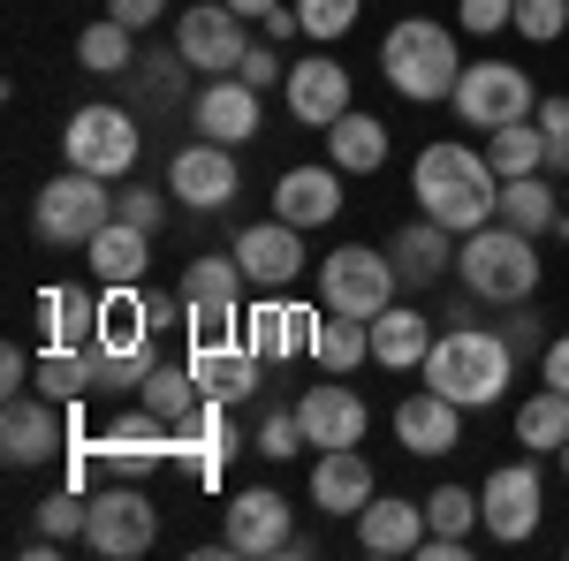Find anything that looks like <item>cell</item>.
Masks as SVG:
<instances>
[{
	"label": "cell",
	"mask_w": 569,
	"mask_h": 561,
	"mask_svg": "<svg viewBox=\"0 0 569 561\" xmlns=\"http://www.w3.org/2000/svg\"><path fill=\"white\" fill-rule=\"evenodd\" d=\"M410 198H418V213H433L440 228H456V236H471L486 220H501V174L486 160V144H426L418 152V168H410Z\"/></svg>",
	"instance_id": "6da1fadb"
},
{
	"label": "cell",
	"mask_w": 569,
	"mask_h": 561,
	"mask_svg": "<svg viewBox=\"0 0 569 561\" xmlns=\"http://www.w3.org/2000/svg\"><path fill=\"white\" fill-rule=\"evenodd\" d=\"M509 380H517V349L501 327H448L426 357V388H440L463 410H493L509 394Z\"/></svg>",
	"instance_id": "7a4b0ae2"
},
{
	"label": "cell",
	"mask_w": 569,
	"mask_h": 561,
	"mask_svg": "<svg viewBox=\"0 0 569 561\" xmlns=\"http://www.w3.org/2000/svg\"><path fill=\"white\" fill-rule=\"evenodd\" d=\"M380 77H388V91H402L410 107L456 99V84H463V46H456V31L433 23V16H402L388 39H380Z\"/></svg>",
	"instance_id": "3957f363"
},
{
	"label": "cell",
	"mask_w": 569,
	"mask_h": 561,
	"mask_svg": "<svg viewBox=\"0 0 569 561\" xmlns=\"http://www.w3.org/2000/svg\"><path fill=\"white\" fill-rule=\"evenodd\" d=\"M456 273L486 303H525L539 289V236L509 228V220H486V228H471L456 243Z\"/></svg>",
	"instance_id": "277c9868"
},
{
	"label": "cell",
	"mask_w": 569,
	"mask_h": 561,
	"mask_svg": "<svg viewBox=\"0 0 569 561\" xmlns=\"http://www.w3.org/2000/svg\"><path fill=\"white\" fill-rule=\"evenodd\" d=\"M114 220V198H107V174H84V168H69V174H53L39 190V206H31V228H39V243L46 251H84L91 236Z\"/></svg>",
	"instance_id": "5b68a950"
},
{
	"label": "cell",
	"mask_w": 569,
	"mask_h": 561,
	"mask_svg": "<svg viewBox=\"0 0 569 561\" xmlns=\"http://www.w3.org/2000/svg\"><path fill=\"white\" fill-rule=\"evenodd\" d=\"M176 297H182L190 342H236L243 334V266H236V251L228 259H190Z\"/></svg>",
	"instance_id": "8992f818"
},
{
	"label": "cell",
	"mask_w": 569,
	"mask_h": 561,
	"mask_svg": "<svg viewBox=\"0 0 569 561\" xmlns=\"http://www.w3.org/2000/svg\"><path fill=\"white\" fill-rule=\"evenodd\" d=\"M539 99H547V91L531 84L517 61H471L448 107H456L471 130H501V122H531V114H539Z\"/></svg>",
	"instance_id": "52a82bcc"
},
{
	"label": "cell",
	"mask_w": 569,
	"mask_h": 561,
	"mask_svg": "<svg viewBox=\"0 0 569 561\" xmlns=\"http://www.w3.org/2000/svg\"><path fill=\"white\" fill-rule=\"evenodd\" d=\"M152 539H160V509H152V493L137 478H114L107 493H91V531H84L91 554L137 561V554H152Z\"/></svg>",
	"instance_id": "ba28073f"
},
{
	"label": "cell",
	"mask_w": 569,
	"mask_h": 561,
	"mask_svg": "<svg viewBox=\"0 0 569 561\" xmlns=\"http://www.w3.org/2000/svg\"><path fill=\"white\" fill-rule=\"evenodd\" d=\"M395 259L388 251H372V243H342L335 259L319 266V303L327 311H350V319H380L395 303Z\"/></svg>",
	"instance_id": "9c48e42d"
},
{
	"label": "cell",
	"mask_w": 569,
	"mask_h": 561,
	"mask_svg": "<svg viewBox=\"0 0 569 561\" xmlns=\"http://www.w3.org/2000/svg\"><path fill=\"white\" fill-rule=\"evenodd\" d=\"M61 160L84 174H107V182H122V174L137 168V122L122 114V107H77L69 114V130H61Z\"/></svg>",
	"instance_id": "30bf717a"
},
{
	"label": "cell",
	"mask_w": 569,
	"mask_h": 561,
	"mask_svg": "<svg viewBox=\"0 0 569 561\" xmlns=\"http://www.w3.org/2000/svg\"><path fill=\"white\" fill-rule=\"evenodd\" d=\"M176 53L206 77H236L243 53H251V16H236L228 0H198L176 16Z\"/></svg>",
	"instance_id": "8fae6325"
},
{
	"label": "cell",
	"mask_w": 569,
	"mask_h": 561,
	"mask_svg": "<svg viewBox=\"0 0 569 561\" xmlns=\"http://www.w3.org/2000/svg\"><path fill=\"white\" fill-rule=\"evenodd\" d=\"M539 517H547L539 455H531V463H501V471H486V485H479V523H486V539L525 547L531 531H539Z\"/></svg>",
	"instance_id": "7c38bea8"
},
{
	"label": "cell",
	"mask_w": 569,
	"mask_h": 561,
	"mask_svg": "<svg viewBox=\"0 0 569 561\" xmlns=\"http://www.w3.org/2000/svg\"><path fill=\"white\" fill-rule=\"evenodd\" d=\"M220 547H228L236 561L305 554V539L289 531V501H281L273 485H243V493L228 501V531H220Z\"/></svg>",
	"instance_id": "4fadbf2b"
},
{
	"label": "cell",
	"mask_w": 569,
	"mask_h": 561,
	"mask_svg": "<svg viewBox=\"0 0 569 561\" xmlns=\"http://www.w3.org/2000/svg\"><path fill=\"white\" fill-rule=\"evenodd\" d=\"M61 448H69L61 402H53V394H8V410H0V463H8V471H39Z\"/></svg>",
	"instance_id": "5bb4252c"
},
{
	"label": "cell",
	"mask_w": 569,
	"mask_h": 561,
	"mask_svg": "<svg viewBox=\"0 0 569 561\" xmlns=\"http://www.w3.org/2000/svg\"><path fill=\"white\" fill-rule=\"evenodd\" d=\"M168 190H176V206H190V213H220V206H236V190H243L236 152L213 144V137L182 144L176 160H168Z\"/></svg>",
	"instance_id": "9a60e30c"
},
{
	"label": "cell",
	"mask_w": 569,
	"mask_h": 561,
	"mask_svg": "<svg viewBox=\"0 0 569 561\" xmlns=\"http://www.w3.org/2000/svg\"><path fill=\"white\" fill-rule=\"evenodd\" d=\"M319 311H327V303H319ZM319 311H311V303H289L281 289H266V297L243 311V349H251L259 364L311 357V327H319Z\"/></svg>",
	"instance_id": "2e32d148"
},
{
	"label": "cell",
	"mask_w": 569,
	"mask_h": 561,
	"mask_svg": "<svg viewBox=\"0 0 569 561\" xmlns=\"http://www.w3.org/2000/svg\"><path fill=\"white\" fill-rule=\"evenodd\" d=\"M289 122H305V130H335L342 114H350V69L335 61V53H305L297 69H289Z\"/></svg>",
	"instance_id": "e0dca14e"
},
{
	"label": "cell",
	"mask_w": 569,
	"mask_h": 561,
	"mask_svg": "<svg viewBox=\"0 0 569 561\" xmlns=\"http://www.w3.org/2000/svg\"><path fill=\"white\" fill-rule=\"evenodd\" d=\"M236 266H243V281L251 289H289L297 273H305V228H289V220H251L243 236H236Z\"/></svg>",
	"instance_id": "ac0fdd59"
},
{
	"label": "cell",
	"mask_w": 569,
	"mask_h": 561,
	"mask_svg": "<svg viewBox=\"0 0 569 561\" xmlns=\"http://www.w3.org/2000/svg\"><path fill=\"white\" fill-rule=\"evenodd\" d=\"M297 418H305V440H311V448H357V440H365V425H372L365 394H357L342 372H327V388H305Z\"/></svg>",
	"instance_id": "d6986e66"
},
{
	"label": "cell",
	"mask_w": 569,
	"mask_h": 561,
	"mask_svg": "<svg viewBox=\"0 0 569 561\" xmlns=\"http://www.w3.org/2000/svg\"><path fill=\"white\" fill-rule=\"evenodd\" d=\"M380 493V478L372 463L357 455V448H319V463H311V509L319 517H365V501Z\"/></svg>",
	"instance_id": "ffe728a7"
},
{
	"label": "cell",
	"mask_w": 569,
	"mask_h": 561,
	"mask_svg": "<svg viewBox=\"0 0 569 561\" xmlns=\"http://www.w3.org/2000/svg\"><path fill=\"white\" fill-rule=\"evenodd\" d=\"M220 455H236V425H228V402H198L190 418L176 425V448H168V463H190L198 485H220Z\"/></svg>",
	"instance_id": "44dd1931"
},
{
	"label": "cell",
	"mask_w": 569,
	"mask_h": 561,
	"mask_svg": "<svg viewBox=\"0 0 569 561\" xmlns=\"http://www.w3.org/2000/svg\"><path fill=\"white\" fill-rule=\"evenodd\" d=\"M395 440L410 448V455H448L456 440H463V402H448L440 388H418L395 402Z\"/></svg>",
	"instance_id": "7402d4cb"
},
{
	"label": "cell",
	"mask_w": 569,
	"mask_h": 561,
	"mask_svg": "<svg viewBox=\"0 0 569 561\" xmlns=\"http://www.w3.org/2000/svg\"><path fill=\"white\" fill-rule=\"evenodd\" d=\"M190 122H198V137H213V144H251L259 122H266V107H259V91L243 84V77H220V84L198 91Z\"/></svg>",
	"instance_id": "603a6c76"
},
{
	"label": "cell",
	"mask_w": 569,
	"mask_h": 561,
	"mask_svg": "<svg viewBox=\"0 0 569 561\" xmlns=\"http://www.w3.org/2000/svg\"><path fill=\"white\" fill-rule=\"evenodd\" d=\"M84 259H91V281L99 289H144V266H152V236L144 228H130V220L114 213L99 236L84 243Z\"/></svg>",
	"instance_id": "cb8c5ba5"
},
{
	"label": "cell",
	"mask_w": 569,
	"mask_h": 561,
	"mask_svg": "<svg viewBox=\"0 0 569 561\" xmlns=\"http://www.w3.org/2000/svg\"><path fill=\"white\" fill-rule=\"evenodd\" d=\"M456 228H440L433 213H418V220H402L395 228V243H388V259H395V273L410 281V289H426V281H440L448 266H456Z\"/></svg>",
	"instance_id": "d4e9b609"
},
{
	"label": "cell",
	"mask_w": 569,
	"mask_h": 561,
	"mask_svg": "<svg viewBox=\"0 0 569 561\" xmlns=\"http://www.w3.org/2000/svg\"><path fill=\"white\" fill-rule=\"evenodd\" d=\"M426 531H433V523H426V501L410 509V501H380V493H372L365 517H357V547L372 561H402V554L426 547Z\"/></svg>",
	"instance_id": "484cf974"
},
{
	"label": "cell",
	"mask_w": 569,
	"mask_h": 561,
	"mask_svg": "<svg viewBox=\"0 0 569 561\" xmlns=\"http://www.w3.org/2000/svg\"><path fill=\"white\" fill-rule=\"evenodd\" d=\"M273 213L289 220V228H327V220L342 213V168L327 160V168H289L273 182Z\"/></svg>",
	"instance_id": "4316f807"
},
{
	"label": "cell",
	"mask_w": 569,
	"mask_h": 561,
	"mask_svg": "<svg viewBox=\"0 0 569 561\" xmlns=\"http://www.w3.org/2000/svg\"><path fill=\"white\" fill-rule=\"evenodd\" d=\"M433 342H440L433 319L410 311V303H388V311L372 319V364H388V372H426Z\"/></svg>",
	"instance_id": "83f0119b"
},
{
	"label": "cell",
	"mask_w": 569,
	"mask_h": 561,
	"mask_svg": "<svg viewBox=\"0 0 569 561\" xmlns=\"http://www.w3.org/2000/svg\"><path fill=\"white\" fill-rule=\"evenodd\" d=\"M190 372H198V388L213 394V402H243V394H259V357L236 342H190Z\"/></svg>",
	"instance_id": "f1b7e54d"
},
{
	"label": "cell",
	"mask_w": 569,
	"mask_h": 561,
	"mask_svg": "<svg viewBox=\"0 0 569 561\" xmlns=\"http://www.w3.org/2000/svg\"><path fill=\"white\" fill-rule=\"evenodd\" d=\"M327 160H335L342 174H380L388 168V122L365 114V107H350V114L327 130Z\"/></svg>",
	"instance_id": "f546056e"
},
{
	"label": "cell",
	"mask_w": 569,
	"mask_h": 561,
	"mask_svg": "<svg viewBox=\"0 0 569 561\" xmlns=\"http://www.w3.org/2000/svg\"><path fill=\"white\" fill-rule=\"evenodd\" d=\"M39 327L53 349H91L99 342V297L91 289H39Z\"/></svg>",
	"instance_id": "4dcf8cb0"
},
{
	"label": "cell",
	"mask_w": 569,
	"mask_h": 561,
	"mask_svg": "<svg viewBox=\"0 0 569 561\" xmlns=\"http://www.w3.org/2000/svg\"><path fill=\"white\" fill-rule=\"evenodd\" d=\"M365 357H372V319H350V311H319V327H311V364L350 380Z\"/></svg>",
	"instance_id": "1f68e13d"
},
{
	"label": "cell",
	"mask_w": 569,
	"mask_h": 561,
	"mask_svg": "<svg viewBox=\"0 0 569 561\" xmlns=\"http://www.w3.org/2000/svg\"><path fill=\"white\" fill-rule=\"evenodd\" d=\"M501 220L525 228V236H555V220H562V182H555V174H509V182H501Z\"/></svg>",
	"instance_id": "d6a6232c"
},
{
	"label": "cell",
	"mask_w": 569,
	"mask_h": 561,
	"mask_svg": "<svg viewBox=\"0 0 569 561\" xmlns=\"http://www.w3.org/2000/svg\"><path fill=\"white\" fill-rule=\"evenodd\" d=\"M569 440V394L562 388H539L517 402V448H531V455H562Z\"/></svg>",
	"instance_id": "836d02e7"
},
{
	"label": "cell",
	"mask_w": 569,
	"mask_h": 561,
	"mask_svg": "<svg viewBox=\"0 0 569 561\" xmlns=\"http://www.w3.org/2000/svg\"><path fill=\"white\" fill-rule=\"evenodd\" d=\"M486 160H493L501 182L509 174H547V130L539 122H501V130H486Z\"/></svg>",
	"instance_id": "e575fe53"
},
{
	"label": "cell",
	"mask_w": 569,
	"mask_h": 561,
	"mask_svg": "<svg viewBox=\"0 0 569 561\" xmlns=\"http://www.w3.org/2000/svg\"><path fill=\"white\" fill-rule=\"evenodd\" d=\"M137 402H152V410H160L168 425H182V418H190V410L206 402V388H198L190 357H182V364H168V357H160V364L144 372V388H137Z\"/></svg>",
	"instance_id": "d590c367"
},
{
	"label": "cell",
	"mask_w": 569,
	"mask_h": 561,
	"mask_svg": "<svg viewBox=\"0 0 569 561\" xmlns=\"http://www.w3.org/2000/svg\"><path fill=\"white\" fill-rule=\"evenodd\" d=\"M77 61H84L91 77H122V69L137 61V31H130V23H114V16H107V23H84Z\"/></svg>",
	"instance_id": "8d00e7d4"
},
{
	"label": "cell",
	"mask_w": 569,
	"mask_h": 561,
	"mask_svg": "<svg viewBox=\"0 0 569 561\" xmlns=\"http://www.w3.org/2000/svg\"><path fill=\"white\" fill-rule=\"evenodd\" d=\"M39 394L53 402H84L91 394V349H39Z\"/></svg>",
	"instance_id": "74e56055"
},
{
	"label": "cell",
	"mask_w": 569,
	"mask_h": 561,
	"mask_svg": "<svg viewBox=\"0 0 569 561\" xmlns=\"http://www.w3.org/2000/svg\"><path fill=\"white\" fill-rule=\"evenodd\" d=\"M39 531H46V539H84V531H91V501L77 493V485L46 493V501H39Z\"/></svg>",
	"instance_id": "f35d334b"
},
{
	"label": "cell",
	"mask_w": 569,
	"mask_h": 561,
	"mask_svg": "<svg viewBox=\"0 0 569 561\" xmlns=\"http://www.w3.org/2000/svg\"><path fill=\"white\" fill-rule=\"evenodd\" d=\"M509 31H517V39H531V46H555L569 31V0H517Z\"/></svg>",
	"instance_id": "ab89813d"
},
{
	"label": "cell",
	"mask_w": 569,
	"mask_h": 561,
	"mask_svg": "<svg viewBox=\"0 0 569 561\" xmlns=\"http://www.w3.org/2000/svg\"><path fill=\"white\" fill-rule=\"evenodd\" d=\"M426 523H433V531H456V539H471V523H479L471 485H433V493H426Z\"/></svg>",
	"instance_id": "60d3db41"
},
{
	"label": "cell",
	"mask_w": 569,
	"mask_h": 561,
	"mask_svg": "<svg viewBox=\"0 0 569 561\" xmlns=\"http://www.w3.org/2000/svg\"><path fill=\"white\" fill-rule=\"evenodd\" d=\"M357 8L365 0H297V23H305V39H350V23H357Z\"/></svg>",
	"instance_id": "b9f144b4"
},
{
	"label": "cell",
	"mask_w": 569,
	"mask_h": 561,
	"mask_svg": "<svg viewBox=\"0 0 569 561\" xmlns=\"http://www.w3.org/2000/svg\"><path fill=\"white\" fill-rule=\"evenodd\" d=\"M297 448H311V440H305V418H297V410H266V425H259V455L289 463Z\"/></svg>",
	"instance_id": "7bdbcfd3"
},
{
	"label": "cell",
	"mask_w": 569,
	"mask_h": 561,
	"mask_svg": "<svg viewBox=\"0 0 569 561\" xmlns=\"http://www.w3.org/2000/svg\"><path fill=\"white\" fill-rule=\"evenodd\" d=\"M137 77H144L152 99H176L182 77H190V61H182V53H137Z\"/></svg>",
	"instance_id": "ee69618b"
},
{
	"label": "cell",
	"mask_w": 569,
	"mask_h": 561,
	"mask_svg": "<svg viewBox=\"0 0 569 561\" xmlns=\"http://www.w3.org/2000/svg\"><path fill=\"white\" fill-rule=\"evenodd\" d=\"M509 16H517V0H456V23H463L471 39H493V31H509Z\"/></svg>",
	"instance_id": "f6af8a7d"
},
{
	"label": "cell",
	"mask_w": 569,
	"mask_h": 561,
	"mask_svg": "<svg viewBox=\"0 0 569 561\" xmlns=\"http://www.w3.org/2000/svg\"><path fill=\"white\" fill-rule=\"evenodd\" d=\"M114 213L130 220V228H144V236H152V228L168 220V206H160V190H122V198H114Z\"/></svg>",
	"instance_id": "bcb514c9"
},
{
	"label": "cell",
	"mask_w": 569,
	"mask_h": 561,
	"mask_svg": "<svg viewBox=\"0 0 569 561\" xmlns=\"http://www.w3.org/2000/svg\"><path fill=\"white\" fill-rule=\"evenodd\" d=\"M236 77H243V84H251V91L281 84V53H273V46H259V39H251V53H243V69H236Z\"/></svg>",
	"instance_id": "7dc6e473"
},
{
	"label": "cell",
	"mask_w": 569,
	"mask_h": 561,
	"mask_svg": "<svg viewBox=\"0 0 569 561\" xmlns=\"http://www.w3.org/2000/svg\"><path fill=\"white\" fill-rule=\"evenodd\" d=\"M107 16L130 31H152V23H168V0H107Z\"/></svg>",
	"instance_id": "c3c4849f"
},
{
	"label": "cell",
	"mask_w": 569,
	"mask_h": 561,
	"mask_svg": "<svg viewBox=\"0 0 569 561\" xmlns=\"http://www.w3.org/2000/svg\"><path fill=\"white\" fill-rule=\"evenodd\" d=\"M539 380L569 394V334H555V342H547V357H539Z\"/></svg>",
	"instance_id": "681fc988"
},
{
	"label": "cell",
	"mask_w": 569,
	"mask_h": 561,
	"mask_svg": "<svg viewBox=\"0 0 569 561\" xmlns=\"http://www.w3.org/2000/svg\"><path fill=\"white\" fill-rule=\"evenodd\" d=\"M23 380H31V357H23V349H0V388L23 394Z\"/></svg>",
	"instance_id": "f907efd6"
},
{
	"label": "cell",
	"mask_w": 569,
	"mask_h": 561,
	"mask_svg": "<svg viewBox=\"0 0 569 561\" xmlns=\"http://www.w3.org/2000/svg\"><path fill=\"white\" fill-rule=\"evenodd\" d=\"M501 334H509V349H517V357H531V342H539V319H525V311H517Z\"/></svg>",
	"instance_id": "816d5d0a"
},
{
	"label": "cell",
	"mask_w": 569,
	"mask_h": 561,
	"mask_svg": "<svg viewBox=\"0 0 569 561\" xmlns=\"http://www.w3.org/2000/svg\"><path fill=\"white\" fill-rule=\"evenodd\" d=\"M236 16H266V8H281V0H228Z\"/></svg>",
	"instance_id": "f5cc1de1"
},
{
	"label": "cell",
	"mask_w": 569,
	"mask_h": 561,
	"mask_svg": "<svg viewBox=\"0 0 569 561\" xmlns=\"http://www.w3.org/2000/svg\"><path fill=\"white\" fill-rule=\"evenodd\" d=\"M555 463H562V478H569V440H562V455H555Z\"/></svg>",
	"instance_id": "db71d44e"
},
{
	"label": "cell",
	"mask_w": 569,
	"mask_h": 561,
	"mask_svg": "<svg viewBox=\"0 0 569 561\" xmlns=\"http://www.w3.org/2000/svg\"><path fill=\"white\" fill-rule=\"evenodd\" d=\"M562 206H569V182H562Z\"/></svg>",
	"instance_id": "11a10c76"
}]
</instances>
